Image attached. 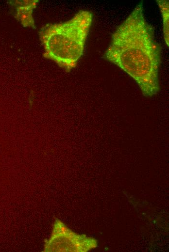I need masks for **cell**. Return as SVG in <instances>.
Returning a JSON list of instances; mask_svg holds the SVG:
<instances>
[{"label":"cell","instance_id":"7a4b0ae2","mask_svg":"<svg viewBox=\"0 0 169 252\" xmlns=\"http://www.w3.org/2000/svg\"><path fill=\"white\" fill-rule=\"evenodd\" d=\"M92 21L90 12L80 11L65 22L43 26L39 37L45 50L44 57L67 72L75 68L83 54Z\"/></svg>","mask_w":169,"mask_h":252},{"label":"cell","instance_id":"3957f363","mask_svg":"<svg viewBox=\"0 0 169 252\" xmlns=\"http://www.w3.org/2000/svg\"><path fill=\"white\" fill-rule=\"evenodd\" d=\"M38 0H15L10 2L14 10V16L24 27L34 28L33 10Z\"/></svg>","mask_w":169,"mask_h":252},{"label":"cell","instance_id":"277c9868","mask_svg":"<svg viewBox=\"0 0 169 252\" xmlns=\"http://www.w3.org/2000/svg\"><path fill=\"white\" fill-rule=\"evenodd\" d=\"M160 9L163 20V34L166 44L169 46V9L168 0H156Z\"/></svg>","mask_w":169,"mask_h":252},{"label":"cell","instance_id":"6da1fadb","mask_svg":"<svg viewBox=\"0 0 169 252\" xmlns=\"http://www.w3.org/2000/svg\"><path fill=\"white\" fill-rule=\"evenodd\" d=\"M104 58L130 76L145 96L157 93L161 49L153 27L144 17L142 3L113 33Z\"/></svg>","mask_w":169,"mask_h":252}]
</instances>
